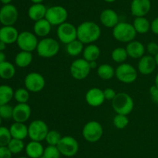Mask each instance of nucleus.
Here are the masks:
<instances>
[{
  "label": "nucleus",
  "mask_w": 158,
  "mask_h": 158,
  "mask_svg": "<svg viewBox=\"0 0 158 158\" xmlns=\"http://www.w3.org/2000/svg\"><path fill=\"white\" fill-rule=\"evenodd\" d=\"M6 54H4L3 51H0V64L2 63V62L6 61Z\"/></svg>",
  "instance_id": "49530a36"
},
{
  "label": "nucleus",
  "mask_w": 158,
  "mask_h": 158,
  "mask_svg": "<svg viewBox=\"0 0 158 158\" xmlns=\"http://www.w3.org/2000/svg\"><path fill=\"white\" fill-rule=\"evenodd\" d=\"M113 124L118 129H123L129 124V119L125 115L117 114L113 119Z\"/></svg>",
  "instance_id": "c9c22d12"
},
{
  "label": "nucleus",
  "mask_w": 158,
  "mask_h": 158,
  "mask_svg": "<svg viewBox=\"0 0 158 158\" xmlns=\"http://www.w3.org/2000/svg\"><path fill=\"white\" fill-rule=\"evenodd\" d=\"M86 103L91 107H99L103 104L105 101L103 90L98 88H92L86 91L85 94Z\"/></svg>",
  "instance_id": "2eb2a0df"
},
{
  "label": "nucleus",
  "mask_w": 158,
  "mask_h": 158,
  "mask_svg": "<svg viewBox=\"0 0 158 158\" xmlns=\"http://www.w3.org/2000/svg\"><path fill=\"white\" fill-rule=\"evenodd\" d=\"M49 131V127L44 121L35 119L32 121L28 126V136L31 140L41 142L45 140Z\"/></svg>",
  "instance_id": "423d86ee"
},
{
  "label": "nucleus",
  "mask_w": 158,
  "mask_h": 158,
  "mask_svg": "<svg viewBox=\"0 0 158 158\" xmlns=\"http://www.w3.org/2000/svg\"><path fill=\"white\" fill-rule=\"evenodd\" d=\"M60 50V43L51 37H44L40 40L36 47L37 54L43 58H51L56 55Z\"/></svg>",
  "instance_id": "20e7f679"
},
{
  "label": "nucleus",
  "mask_w": 158,
  "mask_h": 158,
  "mask_svg": "<svg viewBox=\"0 0 158 158\" xmlns=\"http://www.w3.org/2000/svg\"><path fill=\"white\" fill-rule=\"evenodd\" d=\"M18 17V10L13 5H4L0 9V23L3 26H13L16 23Z\"/></svg>",
  "instance_id": "4468645a"
},
{
  "label": "nucleus",
  "mask_w": 158,
  "mask_h": 158,
  "mask_svg": "<svg viewBox=\"0 0 158 158\" xmlns=\"http://www.w3.org/2000/svg\"><path fill=\"white\" fill-rule=\"evenodd\" d=\"M18 158H29V157H28V156H19V157Z\"/></svg>",
  "instance_id": "6e6d98bb"
},
{
  "label": "nucleus",
  "mask_w": 158,
  "mask_h": 158,
  "mask_svg": "<svg viewBox=\"0 0 158 158\" xmlns=\"http://www.w3.org/2000/svg\"><path fill=\"white\" fill-rule=\"evenodd\" d=\"M43 156L44 158H60L61 153L56 146L48 145L44 149V153Z\"/></svg>",
  "instance_id": "58836bf2"
},
{
  "label": "nucleus",
  "mask_w": 158,
  "mask_h": 158,
  "mask_svg": "<svg viewBox=\"0 0 158 158\" xmlns=\"http://www.w3.org/2000/svg\"><path fill=\"white\" fill-rule=\"evenodd\" d=\"M68 17V12L63 6H53L47 8L45 18L49 22L52 26H60L62 23L66 22Z\"/></svg>",
  "instance_id": "1a4fd4ad"
},
{
  "label": "nucleus",
  "mask_w": 158,
  "mask_h": 158,
  "mask_svg": "<svg viewBox=\"0 0 158 158\" xmlns=\"http://www.w3.org/2000/svg\"><path fill=\"white\" fill-rule=\"evenodd\" d=\"M101 29L95 22L86 21L80 23L77 27V39L83 44L94 43L100 37Z\"/></svg>",
  "instance_id": "f257e3e1"
},
{
  "label": "nucleus",
  "mask_w": 158,
  "mask_h": 158,
  "mask_svg": "<svg viewBox=\"0 0 158 158\" xmlns=\"http://www.w3.org/2000/svg\"><path fill=\"white\" fill-rule=\"evenodd\" d=\"M31 108L27 103H18L13 107L12 119L16 122H26L31 116Z\"/></svg>",
  "instance_id": "a211bd4d"
},
{
  "label": "nucleus",
  "mask_w": 158,
  "mask_h": 158,
  "mask_svg": "<svg viewBox=\"0 0 158 158\" xmlns=\"http://www.w3.org/2000/svg\"><path fill=\"white\" fill-rule=\"evenodd\" d=\"M44 147L41 142L31 140L25 147L26 153L29 158H40L44 153Z\"/></svg>",
  "instance_id": "5701e85b"
},
{
  "label": "nucleus",
  "mask_w": 158,
  "mask_h": 158,
  "mask_svg": "<svg viewBox=\"0 0 158 158\" xmlns=\"http://www.w3.org/2000/svg\"><path fill=\"white\" fill-rule=\"evenodd\" d=\"M12 155L7 147H0V158H12Z\"/></svg>",
  "instance_id": "c03bdc74"
},
{
  "label": "nucleus",
  "mask_w": 158,
  "mask_h": 158,
  "mask_svg": "<svg viewBox=\"0 0 158 158\" xmlns=\"http://www.w3.org/2000/svg\"><path fill=\"white\" fill-rule=\"evenodd\" d=\"M89 63V66H90L91 69H95V68H98L97 67V60H94V61H90Z\"/></svg>",
  "instance_id": "de8ad7c7"
},
{
  "label": "nucleus",
  "mask_w": 158,
  "mask_h": 158,
  "mask_svg": "<svg viewBox=\"0 0 158 158\" xmlns=\"http://www.w3.org/2000/svg\"><path fill=\"white\" fill-rule=\"evenodd\" d=\"M47 8L43 3L32 4L28 9V16L31 20L36 22L45 19Z\"/></svg>",
  "instance_id": "4be33fe9"
},
{
  "label": "nucleus",
  "mask_w": 158,
  "mask_h": 158,
  "mask_svg": "<svg viewBox=\"0 0 158 158\" xmlns=\"http://www.w3.org/2000/svg\"><path fill=\"white\" fill-rule=\"evenodd\" d=\"M39 40L34 33L23 31L19 34L16 43L21 50L32 52L36 50Z\"/></svg>",
  "instance_id": "9b49d317"
},
{
  "label": "nucleus",
  "mask_w": 158,
  "mask_h": 158,
  "mask_svg": "<svg viewBox=\"0 0 158 158\" xmlns=\"http://www.w3.org/2000/svg\"><path fill=\"white\" fill-rule=\"evenodd\" d=\"M33 4H38V3H43L44 0H30Z\"/></svg>",
  "instance_id": "3c124183"
},
{
  "label": "nucleus",
  "mask_w": 158,
  "mask_h": 158,
  "mask_svg": "<svg viewBox=\"0 0 158 158\" xmlns=\"http://www.w3.org/2000/svg\"><path fill=\"white\" fill-rule=\"evenodd\" d=\"M154 85H156V86L158 88V73L157 74V75H156V77H155V81H154Z\"/></svg>",
  "instance_id": "603ef678"
},
{
  "label": "nucleus",
  "mask_w": 158,
  "mask_h": 158,
  "mask_svg": "<svg viewBox=\"0 0 158 158\" xmlns=\"http://www.w3.org/2000/svg\"><path fill=\"white\" fill-rule=\"evenodd\" d=\"M19 32L13 26H3L0 28V40L6 44H12L16 43Z\"/></svg>",
  "instance_id": "6ab92c4d"
},
{
  "label": "nucleus",
  "mask_w": 158,
  "mask_h": 158,
  "mask_svg": "<svg viewBox=\"0 0 158 158\" xmlns=\"http://www.w3.org/2000/svg\"><path fill=\"white\" fill-rule=\"evenodd\" d=\"M103 1L106 2H107V3H112V2H114L116 0H103Z\"/></svg>",
  "instance_id": "864d4df0"
},
{
  "label": "nucleus",
  "mask_w": 158,
  "mask_h": 158,
  "mask_svg": "<svg viewBox=\"0 0 158 158\" xmlns=\"http://www.w3.org/2000/svg\"><path fill=\"white\" fill-rule=\"evenodd\" d=\"M7 147L12 154H18V153H21L24 150L26 146H25L24 143H23V140H22V139L12 138L10 142L8 144Z\"/></svg>",
  "instance_id": "72a5a7b5"
},
{
  "label": "nucleus",
  "mask_w": 158,
  "mask_h": 158,
  "mask_svg": "<svg viewBox=\"0 0 158 158\" xmlns=\"http://www.w3.org/2000/svg\"><path fill=\"white\" fill-rule=\"evenodd\" d=\"M52 25L46 18L35 22L33 25V32L37 37H46L51 32Z\"/></svg>",
  "instance_id": "b1692460"
},
{
  "label": "nucleus",
  "mask_w": 158,
  "mask_h": 158,
  "mask_svg": "<svg viewBox=\"0 0 158 158\" xmlns=\"http://www.w3.org/2000/svg\"><path fill=\"white\" fill-rule=\"evenodd\" d=\"M56 147H58L61 155L66 157L75 156L79 150L78 141L70 136H62Z\"/></svg>",
  "instance_id": "9d476101"
},
{
  "label": "nucleus",
  "mask_w": 158,
  "mask_h": 158,
  "mask_svg": "<svg viewBox=\"0 0 158 158\" xmlns=\"http://www.w3.org/2000/svg\"><path fill=\"white\" fill-rule=\"evenodd\" d=\"M151 30L153 33L158 35V16L151 23Z\"/></svg>",
  "instance_id": "a18cd8bd"
},
{
  "label": "nucleus",
  "mask_w": 158,
  "mask_h": 158,
  "mask_svg": "<svg viewBox=\"0 0 158 158\" xmlns=\"http://www.w3.org/2000/svg\"><path fill=\"white\" fill-rule=\"evenodd\" d=\"M11 136L14 139H23L28 136V126H26L23 122H16L12 123L9 127Z\"/></svg>",
  "instance_id": "393cba45"
},
{
  "label": "nucleus",
  "mask_w": 158,
  "mask_h": 158,
  "mask_svg": "<svg viewBox=\"0 0 158 158\" xmlns=\"http://www.w3.org/2000/svg\"><path fill=\"white\" fill-rule=\"evenodd\" d=\"M6 45H7V44H6L4 42H2V41H1V40H0V51L5 50H6Z\"/></svg>",
  "instance_id": "09e8293b"
},
{
  "label": "nucleus",
  "mask_w": 158,
  "mask_h": 158,
  "mask_svg": "<svg viewBox=\"0 0 158 158\" xmlns=\"http://www.w3.org/2000/svg\"><path fill=\"white\" fill-rule=\"evenodd\" d=\"M56 34L59 40L61 43L68 44L77 39V27L72 23L65 22L58 26Z\"/></svg>",
  "instance_id": "f8f14e48"
},
{
  "label": "nucleus",
  "mask_w": 158,
  "mask_h": 158,
  "mask_svg": "<svg viewBox=\"0 0 158 158\" xmlns=\"http://www.w3.org/2000/svg\"><path fill=\"white\" fill-rule=\"evenodd\" d=\"M9 128L6 126H0V147H7L12 139Z\"/></svg>",
  "instance_id": "4c0bfd02"
},
{
  "label": "nucleus",
  "mask_w": 158,
  "mask_h": 158,
  "mask_svg": "<svg viewBox=\"0 0 158 158\" xmlns=\"http://www.w3.org/2000/svg\"><path fill=\"white\" fill-rule=\"evenodd\" d=\"M133 26H134L137 33H147L151 29V23L144 16L135 17L134 22H133Z\"/></svg>",
  "instance_id": "cd10ccee"
},
{
  "label": "nucleus",
  "mask_w": 158,
  "mask_h": 158,
  "mask_svg": "<svg viewBox=\"0 0 158 158\" xmlns=\"http://www.w3.org/2000/svg\"><path fill=\"white\" fill-rule=\"evenodd\" d=\"M147 50L149 55L154 57L158 54V44L155 42H150L147 46Z\"/></svg>",
  "instance_id": "a19ab883"
},
{
  "label": "nucleus",
  "mask_w": 158,
  "mask_h": 158,
  "mask_svg": "<svg viewBox=\"0 0 158 158\" xmlns=\"http://www.w3.org/2000/svg\"><path fill=\"white\" fill-rule=\"evenodd\" d=\"M103 134V126L100 122L95 120L86 122L82 130L83 137L89 143H97L101 139Z\"/></svg>",
  "instance_id": "39448f33"
},
{
  "label": "nucleus",
  "mask_w": 158,
  "mask_h": 158,
  "mask_svg": "<svg viewBox=\"0 0 158 158\" xmlns=\"http://www.w3.org/2000/svg\"><path fill=\"white\" fill-rule=\"evenodd\" d=\"M150 95H151V99L154 102L158 104V88L155 85H152L150 88Z\"/></svg>",
  "instance_id": "37998d69"
},
{
  "label": "nucleus",
  "mask_w": 158,
  "mask_h": 158,
  "mask_svg": "<svg viewBox=\"0 0 158 158\" xmlns=\"http://www.w3.org/2000/svg\"><path fill=\"white\" fill-rule=\"evenodd\" d=\"M97 75L103 80H110L115 76V69L108 64H103L97 68Z\"/></svg>",
  "instance_id": "c756f323"
},
{
  "label": "nucleus",
  "mask_w": 158,
  "mask_h": 158,
  "mask_svg": "<svg viewBox=\"0 0 158 158\" xmlns=\"http://www.w3.org/2000/svg\"><path fill=\"white\" fill-rule=\"evenodd\" d=\"M157 64L154 57L151 55H144L139 59L137 64L138 71L143 75H149L156 69Z\"/></svg>",
  "instance_id": "f3484780"
},
{
  "label": "nucleus",
  "mask_w": 158,
  "mask_h": 158,
  "mask_svg": "<svg viewBox=\"0 0 158 158\" xmlns=\"http://www.w3.org/2000/svg\"><path fill=\"white\" fill-rule=\"evenodd\" d=\"M128 57L133 59H140L145 54V46L141 42L138 40H133L129 42L126 46Z\"/></svg>",
  "instance_id": "412c9836"
},
{
  "label": "nucleus",
  "mask_w": 158,
  "mask_h": 158,
  "mask_svg": "<svg viewBox=\"0 0 158 158\" xmlns=\"http://www.w3.org/2000/svg\"><path fill=\"white\" fill-rule=\"evenodd\" d=\"M91 68L89 63L84 58H78L73 60L69 67L71 76L76 80H83L89 75Z\"/></svg>",
  "instance_id": "6e6552de"
},
{
  "label": "nucleus",
  "mask_w": 158,
  "mask_h": 158,
  "mask_svg": "<svg viewBox=\"0 0 158 158\" xmlns=\"http://www.w3.org/2000/svg\"><path fill=\"white\" fill-rule=\"evenodd\" d=\"M12 0H0L2 3H3L4 5H7V4H10V2H12Z\"/></svg>",
  "instance_id": "8fccbe9b"
},
{
  "label": "nucleus",
  "mask_w": 158,
  "mask_h": 158,
  "mask_svg": "<svg viewBox=\"0 0 158 158\" xmlns=\"http://www.w3.org/2000/svg\"><path fill=\"white\" fill-rule=\"evenodd\" d=\"M151 9V0H132L131 12L134 16L143 17L148 15Z\"/></svg>",
  "instance_id": "dca6fc26"
},
{
  "label": "nucleus",
  "mask_w": 158,
  "mask_h": 158,
  "mask_svg": "<svg viewBox=\"0 0 158 158\" xmlns=\"http://www.w3.org/2000/svg\"><path fill=\"white\" fill-rule=\"evenodd\" d=\"M24 85L26 89L30 92H40L44 88L46 80L40 73L30 72L25 77Z\"/></svg>",
  "instance_id": "ddd939ff"
},
{
  "label": "nucleus",
  "mask_w": 158,
  "mask_h": 158,
  "mask_svg": "<svg viewBox=\"0 0 158 158\" xmlns=\"http://www.w3.org/2000/svg\"><path fill=\"white\" fill-rule=\"evenodd\" d=\"M13 115V108L9 104L0 105V117L2 119H12Z\"/></svg>",
  "instance_id": "ea45409f"
},
{
  "label": "nucleus",
  "mask_w": 158,
  "mask_h": 158,
  "mask_svg": "<svg viewBox=\"0 0 158 158\" xmlns=\"http://www.w3.org/2000/svg\"><path fill=\"white\" fill-rule=\"evenodd\" d=\"M100 50L97 45L94 43L88 44L86 47H84L83 51V58L87 60L88 62L97 60L100 57Z\"/></svg>",
  "instance_id": "a878e982"
},
{
  "label": "nucleus",
  "mask_w": 158,
  "mask_h": 158,
  "mask_svg": "<svg viewBox=\"0 0 158 158\" xmlns=\"http://www.w3.org/2000/svg\"><path fill=\"white\" fill-rule=\"evenodd\" d=\"M112 108L117 114L127 116L134 108V99L126 92L117 93L112 101Z\"/></svg>",
  "instance_id": "f03ea898"
},
{
  "label": "nucleus",
  "mask_w": 158,
  "mask_h": 158,
  "mask_svg": "<svg viewBox=\"0 0 158 158\" xmlns=\"http://www.w3.org/2000/svg\"><path fill=\"white\" fill-rule=\"evenodd\" d=\"M1 122H2V118L0 117V126H1Z\"/></svg>",
  "instance_id": "4d7b16f0"
},
{
  "label": "nucleus",
  "mask_w": 158,
  "mask_h": 158,
  "mask_svg": "<svg viewBox=\"0 0 158 158\" xmlns=\"http://www.w3.org/2000/svg\"><path fill=\"white\" fill-rule=\"evenodd\" d=\"M154 58H155V60H156V64H157V66L158 67V54L157 55L154 56Z\"/></svg>",
  "instance_id": "5fc2aeb1"
},
{
  "label": "nucleus",
  "mask_w": 158,
  "mask_h": 158,
  "mask_svg": "<svg viewBox=\"0 0 158 158\" xmlns=\"http://www.w3.org/2000/svg\"><path fill=\"white\" fill-rule=\"evenodd\" d=\"M113 37L116 40L121 43H129L133 41L137 36V32L133 24L127 22H119L113 28Z\"/></svg>",
  "instance_id": "7ed1b4c3"
},
{
  "label": "nucleus",
  "mask_w": 158,
  "mask_h": 158,
  "mask_svg": "<svg viewBox=\"0 0 158 158\" xmlns=\"http://www.w3.org/2000/svg\"><path fill=\"white\" fill-rule=\"evenodd\" d=\"M84 49V44L77 39L73 41L66 44V52L71 57H77L83 53Z\"/></svg>",
  "instance_id": "7c9ffc66"
},
{
  "label": "nucleus",
  "mask_w": 158,
  "mask_h": 158,
  "mask_svg": "<svg viewBox=\"0 0 158 158\" xmlns=\"http://www.w3.org/2000/svg\"><path fill=\"white\" fill-rule=\"evenodd\" d=\"M15 74V68L12 63L4 61L0 64V77L5 80L11 79Z\"/></svg>",
  "instance_id": "c85d7f7f"
},
{
  "label": "nucleus",
  "mask_w": 158,
  "mask_h": 158,
  "mask_svg": "<svg viewBox=\"0 0 158 158\" xmlns=\"http://www.w3.org/2000/svg\"><path fill=\"white\" fill-rule=\"evenodd\" d=\"M14 97V91L12 87L7 85H0V105L9 104Z\"/></svg>",
  "instance_id": "2f4dec72"
},
{
  "label": "nucleus",
  "mask_w": 158,
  "mask_h": 158,
  "mask_svg": "<svg viewBox=\"0 0 158 158\" xmlns=\"http://www.w3.org/2000/svg\"><path fill=\"white\" fill-rule=\"evenodd\" d=\"M115 76L117 80L122 83L131 84L137 80V71L133 65L123 63L115 69Z\"/></svg>",
  "instance_id": "0eeeda50"
},
{
  "label": "nucleus",
  "mask_w": 158,
  "mask_h": 158,
  "mask_svg": "<svg viewBox=\"0 0 158 158\" xmlns=\"http://www.w3.org/2000/svg\"><path fill=\"white\" fill-rule=\"evenodd\" d=\"M32 59H33V57H32V52L21 50L15 55V65L21 68H26L29 65H30V64L32 61Z\"/></svg>",
  "instance_id": "bb28decb"
},
{
  "label": "nucleus",
  "mask_w": 158,
  "mask_h": 158,
  "mask_svg": "<svg viewBox=\"0 0 158 158\" xmlns=\"http://www.w3.org/2000/svg\"><path fill=\"white\" fill-rule=\"evenodd\" d=\"M100 21L105 27L114 28L119 23V16L114 9H106L100 13Z\"/></svg>",
  "instance_id": "aec40b11"
},
{
  "label": "nucleus",
  "mask_w": 158,
  "mask_h": 158,
  "mask_svg": "<svg viewBox=\"0 0 158 158\" xmlns=\"http://www.w3.org/2000/svg\"><path fill=\"white\" fill-rule=\"evenodd\" d=\"M117 93L116 92L115 90L111 88H107L103 90V94H104L105 100L111 101L112 102L113 99L117 95Z\"/></svg>",
  "instance_id": "79ce46f5"
},
{
  "label": "nucleus",
  "mask_w": 158,
  "mask_h": 158,
  "mask_svg": "<svg viewBox=\"0 0 158 158\" xmlns=\"http://www.w3.org/2000/svg\"><path fill=\"white\" fill-rule=\"evenodd\" d=\"M13 98L18 103H27L29 99V91L26 88H19L14 91Z\"/></svg>",
  "instance_id": "f704fd0d"
},
{
  "label": "nucleus",
  "mask_w": 158,
  "mask_h": 158,
  "mask_svg": "<svg viewBox=\"0 0 158 158\" xmlns=\"http://www.w3.org/2000/svg\"><path fill=\"white\" fill-rule=\"evenodd\" d=\"M128 57L127 52L126 48L123 47H117L113 50L111 53V58L114 62L118 64L125 63Z\"/></svg>",
  "instance_id": "473e14b6"
},
{
  "label": "nucleus",
  "mask_w": 158,
  "mask_h": 158,
  "mask_svg": "<svg viewBox=\"0 0 158 158\" xmlns=\"http://www.w3.org/2000/svg\"><path fill=\"white\" fill-rule=\"evenodd\" d=\"M61 134L56 130H49L45 139L46 143L49 146H57L61 139Z\"/></svg>",
  "instance_id": "e433bc0d"
}]
</instances>
